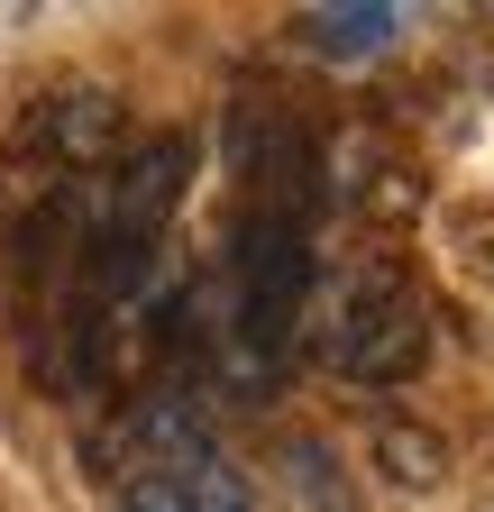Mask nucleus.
<instances>
[{
  "label": "nucleus",
  "mask_w": 494,
  "mask_h": 512,
  "mask_svg": "<svg viewBox=\"0 0 494 512\" xmlns=\"http://www.w3.org/2000/svg\"><path fill=\"white\" fill-rule=\"evenodd\" d=\"M321 357L348 384H412L430 366V311L394 266H366L339 284V302L321 311Z\"/></svg>",
  "instance_id": "1"
},
{
  "label": "nucleus",
  "mask_w": 494,
  "mask_h": 512,
  "mask_svg": "<svg viewBox=\"0 0 494 512\" xmlns=\"http://www.w3.org/2000/svg\"><path fill=\"white\" fill-rule=\"evenodd\" d=\"M238 330L247 348H284L302 330V293H312V256H302V229L293 220H247L238 229Z\"/></svg>",
  "instance_id": "2"
},
{
  "label": "nucleus",
  "mask_w": 494,
  "mask_h": 512,
  "mask_svg": "<svg viewBox=\"0 0 494 512\" xmlns=\"http://www.w3.org/2000/svg\"><path fill=\"white\" fill-rule=\"evenodd\" d=\"M183 174H193V138H147L129 165L110 174V238H138V247H156V229L174 220V202H183Z\"/></svg>",
  "instance_id": "3"
},
{
  "label": "nucleus",
  "mask_w": 494,
  "mask_h": 512,
  "mask_svg": "<svg viewBox=\"0 0 494 512\" xmlns=\"http://www.w3.org/2000/svg\"><path fill=\"white\" fill-rule=\"evenodd\" d=\"M129 448L147 458V476L202 467V458H211V412H202V394H147V403L129 412Z\"/></svg>",
  "instance_id": "4"
},
{
  "label": "nucleus",
  "mask_w": 494,
  "mask_h": 512,
  "mask_svg": "<svg viewBox=\"0 0 494 512\" xmlns=\"http://www.w3.org/2000/svg\"><path fill=\"white\" fill-rule=\"evenodd\" d=\"M302 28V46H312V55H385L394 37H403V10H394V0H321V10H302L293 19Z\"/></svg>",
  "instance_id": "5"
},
{
  "label": "nucleus",
  "mask_w": 494,
  "mask_h": 512,
  "mask_svg": "<svg viewBox=\"0 0 494 512\" xmlns=\"http://www.w3.org/2000/svg\"><path fill=\"white\" fill-rule=\"evenodd\" d=\"M37 128H46V147L65 156V165H101L119 147V101L110 92H55Z\"/></svg>",
  "instance_id": "6"
},
{
  "label": "nucleus",
  "mask_w": 494,
  "mask_h": 512,
  "mask_svg": "<svg viewBox=\"0 0 494 512\" xmlns=\"http://www.w3.org/2000/svg\"><path fill=\"white\" fill-rule=\"evenodd\" d=\"M376 467H385L394 485H440V476H449V439L421 430V421H385V430H376Z\"/></svg>",
  "instance_id": "7"
},
{
  "label": "nucleus",
  "mask_w": 494,
  "mask_h": 512,
  "mask_svg": "<svg viewBox=\"0 0 494 512\" xmlns=\"http://www.w3.org/2000/svg\"><path fill=\"white\" fill-rule=\"evenodd\" d=\"M183 503H193V512H257V494H247V476L220 458V448H211V458L202 467H183Z\"/></svg>",
  "instance_id": "8"
},
{
  "label": "nucleus",
  "mask_w": 494,
  "mask_h": 512,
  "mask_svg": "<svg viewBox=\"0 0 494 512\" xmlns=\"http://www.w3.org/2000/svg\"><path fill=\"white\" fill-rule=\"evenodd\" d=\"M119 512H193V503H183V476H129Z\"/></svg>",
  "instance_id": "9"
}]
</instances>
